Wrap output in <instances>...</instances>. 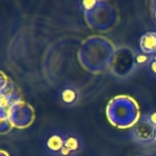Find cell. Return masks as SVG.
<instances>
[{"label": "cell", "instance_id": "7a4b0ae2", "mask_svg": "<svg viewBox=\"0 0 156 156\" xmlns=\"http://www.w3.org/2000/svg\"><path fill=\"white\" fill-rule=\"evenodd\" d=\"M59 98L62 105L67 107L73 106L79 101V91L74 85H66L59 91Z\"/></svg>", "mask_w": 156, "mask_h": 156}, {"label": "cell", "instance_id": "ba28073f", "mask_svg": "<svg viewBox=\"0 0 156 156\" xmlns=\"http://www.w3.org/2000/svg\"><path fill=\"white\" fill-rule=\"evenodd\" d=\"M154 142H155L156 143V129H155V136H154Z\"/></svg>", "mask_w": 156, "mask_h": 156}, {"label": "cell", "instance_id": "277c9868", "mask_svg": "<svg viewBox=\"0 0 156 156\" xmlns=\"http://www.w3.org/2000/svg\"><path fill=\"white\" fill-rule=\"evenodd\" d=\"M140 47L143 53L149 55H155L156 53V33L149 32L142 37L140 41Z\"/></svg>", "mask_w": 156, "mask_h": 156}, {"label": "cell", "instance_id": "5b68a950", "mask_svg": "<svg viewBox=\"0 0 156 156\" xmlns=\"http://www.w3.org/2000/svg\"><path fill=\"white\" fill-rule=\"evenodd\" d=\"M156 129V109L151 110L145 116H143Z\"/></svg>", "mask_w": 156, "mask_h": 156}, {"label": "cell", "instance_id": "6da1fadb", "mask_svg": "<svg viewBox=\"0 0 156 156\" xmlns=\"http://www.w3.org/2000/svg\"><path fill=\"white\" fill-rule=\"evenodd\" d=\"M65 143V134L54 132L50 133L46 140V148L53 154L60 155Z\"/></svg>", "mask_w": 156, "mask_h": 156}, {"label": "cell", "instance_id": "52a82bcc", "mask_svg": "<svg viewBox=\"0 0 156 156\" xmlns=\"http://www.w3.org/2000/svg\"><path fill=\"white\" fill-rule=\"evenodd\" d=\"M153 18H154V20H155V21H156V9L153 12Z\"/></svg>", "mask_w": 156, "mask_h": 156}, {"label": "cell", "instance_id": "8992f818", "mask_svg": "<svg viewBox=\"0 0 156 156\" xmlns=\"http://www.w3.org/2000/svg\"><path fill=\"white\" fill-rule=\"evenodd\" d=\"M149 69L150 73H152V76L156 78V60L155 59H152V62L149 65Z\"/></svg>", "mask_w": 156, "mask_h": 156}, {"label": "cell", "instance_id": "3957f363", "mask_svg": "<svg viewBox=\"0 0 156 156\" xmlns=\"http://www.w3.org/2000/svg\"><path fill=\"white\" fill-rule=\"evenodd\" d=\"M82 147V140L77 134L73 133L65 134V143L64 147L61 152L60 155L66 156L71 154L76 153L80 150Z\"/></svg>", "mask_w": 156, "mask_h": 156}]
</instances>
